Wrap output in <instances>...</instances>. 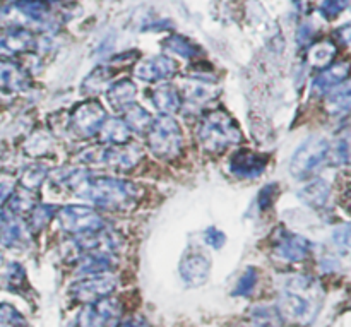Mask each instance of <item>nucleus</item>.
<instances>
[{"mask_svg": "<svg viewBox=\"0 0 351 327\" xmlns=\"http://www.w3.org/2000/svg\"><path fill=\"white\" fill-rule=\"evenodd\" d=\"M322 305L321 284L311 276L297 274L285 281L278 302L281 321L298 327L314 322Z\"/></svg>", "mask_w": 351, "mask_h": 327, "instance_id": "obj_1", "label": "nucleus"}, {"mask_svg": "<svg viewBox=\"0 0 351 327\" xmlns=\"http://www.w3.org/2000/svg\"><path fill=\"white\" fill-rule=\"evenodd\" d=\"M72 189L77 195L110 211L134 208L141 197V189L134 182L112 177H89L86 171H82Z\"/></svg>", "mask_w": 351, "mask_h": 327, "instance_id": "obj_2", "label": "nucleus"}, {"mask_svg": "<svg viewBox=\"0 0 351 327\" xmlns=\"http://www.w3.org/2000/svg\"><path fill=\"white\" fill-rule=\"evenodd\" d=\"M197 139L206 153H223L242 143L243 136L235 120L225 110H213L199 122Z\"/></svg>", "mask_w": 351, "mask_h": 327, "instance_id": "obj_3", "label": "nucleus"}, {"mask_svg": "<svg viewBox=\"0 0 351 327\" xmlns=\"http://www.w3.org/2000/svg\"><path fill=\"white\" fill-rule=\"evenodd\" d=\"M144 153L139 146L134 144H119V146H96L89 147L84 153L79 154L77 160L89 167H105L119 171H129L137 167L143 160Z\"/></svg>", "mask_w": 351, "mask_h": 327, "instance_id": "obj_4", "label": "nucleus"}, {"mask_svg": "<svg viewBox=\"0 0 351 327\" xmlns=\"http://www.w3.org/2000/svg\"><path fill=\"white\" fill-rule=\"evenodd\" d=\"M146 137L149 151L160 160H173L180 154L184 136L180 125L171 115H161L153 120Z\"/></svg>", "mask_w": 351, "mask_h": 327, "instance_id": "obj_5", "label": "nucleus"}, {"mask_svg": "<svg viewBox=\"0 0 351 327\" xmlns=\"http://www.w3.org/2000/svg\"><path fill=\"white\" fill-rule=\"evenodd\" d=\"M329 143L324 137H311L305 141L290 161V173L298 180L311 178L321 170L329 154Z\"/></svg>", "mask_w": 351, "mask_h": 327, "instance_id": "obj_6", "label": "nucleus"}, {"mask_svg": "<svg viewBox=\"0 0 351 327\" xmlns=\"http://www.w3.org/2000/svg\"><path fill=\"white\" fill-rule=\"evenodd\" d=\"M55 216L60 223V228L74 237L98 232L106 226L101 215L91 206H64Z\"/></svg>", "mask_w": 351, "mask_h": 327, "instance_id": "obj_7", "label": "nucleus"}, {"mask_svg": "<svg viewBox=\"0 0 351 327\" xmlns=\"http://www.w3.org/2000/svg\"><path fill=\"white\" fill-rule=\"evenodd\" d=\"M106 112L96 99H88L75 106L69 117V129L77 139H89L98 134L99 127L105 122Z\"/></svg>", "mask_w": 351, "mask_h": 327, "instance_id": "obj_8", "label": "nucleus"}, {"mask_svg": "<svg viewBox=\"0 0 351 327\" xmlns=\"http://www.w3.org/2000/svg\"><path fill=\"white\" fill-rule=\"evenodd\" d=\"M122 317V304L115 298L105 297L101 300L84 304L77 315V327H117Z\"/></svg>", "mask_w": 351, "mask_h": 327, "instance_id": "obj_9", "label": "nucleus"}, {"mask_svg": "<svg viewBox=\"0 0 351 327\" xmlns=\"http://www.w3.org/2000/svg\"><path fill=\"white\" fill-rule=\"evenodd\" d=\"M117 284L119 281L112 274H93L91 278H84L72 284L71 297L79 304H91V302L110 297L115 291Z\"/></svg>", "mask_w": 351, "mask_h": 327, "instance_id": "obj_10", "label": "nucleus"}, {"mask_svg": "<svg viewBox=\"0 0 351 327\" xmlns=\"http://www.w3.org/2000/svg\"><path fill=\"white\" fill-rule=\"evenodd\" d=\"M211 271V261L201 250L191 249L180 263V276L185 284L195 288L206 283Z\"/></svg>", "mask_w": 351, "mask_h": 327, "instance_id": "obj_11", "label": "nucleus"}, {"mask_svg": "<svg viewBox=\"0 0 351 327\" xmlns=\"http://www.w3.org/2000/svg\"><path fill=\"white\" fill-rule=\"evenodd\" d=\"M311 242L297 233L283 232L274 243V257L283 263H302L311 254Z\"/></svg>", "mask_w": 351, "mask_h": 327, "instance_id": "obj_12", "label": "nucleus"}, {"mask_svg": "<svg viewBox=\"0 0 351 327\" xmlns=\"http://www.w3.org/2000/svg\"><path fill=\"white\" fill-rule=\"evenodd\" d=\"M175 72H177V62L173 58L165 57V55H154V57H147L141 60L136 65L134 74L144 82H158L171 77Z\"/></svg>", "mask_w": 351, "mask_h": 327, "instance_id": "obj_13", "label": "nucleus"}, {"mask_svg": "<svg viewBox=\"0 0 351 327\" xmlns=\"http://www.w3.org/2000/svg\"><path fill=\"white\" fill-rule=\"evenodd\" d=\"M267 156L250 149H240L230 158V170L240 178H256L266 170Z\"/></svg>", "mask_w": 351, "mask_h": 327, "instance_id": "obj_14", "label": "nucleus"}, {"mask_svg": "<svg viewBox=\"0 0 351 327\" xmlns=\"http://www.w3.org/2000/svg\"><path fill=\"white\" fill-rule=\"evenodd\" d=\"M34 45V34L26 27H12L0 34V55L3 57H14L29 51Z\"/></svg>", "mask_w": 351, "mask_h": 327, "instance_id": "obj_15", "label": "nucleus"}, {"mask_svg": "<svg viewBox=\"0 0 351 327\" xmlns=\"http://www.w3.org/2000/svg\"><path fill=\"white\" fill-rule=\"evenodd\" d=\"M29 88V75L16 62L0 58V89L5 93H21Z\"/></svg>", "mask_w": 351, "mask_h": 327, "instance_id": "obj_16", "label": "nucleus"}, {"mask_svg": "<svg viewBox=\"0 0 351 327\" xmlns=\"http://www.w3.org/2000/svg\"><path fill=\"white\" fill-rule=\"evenodd\" d=\"M348 77V64L341 62V64L329 65V67L322 69L321 74L314 79L312 82V93L315 96H322L326 93L331 91L332 88H336L338 84H341L343 81H346Z\"/></svg>", "mask_w": 351, "mask_h": 327, "instance_id": "obj_17", "label": "nucleus"}, {"mask_svg": "<svg viewBox=\"0 0 351 327\" xmlns=\"http://www.w3.org/2000/svg\"><path fill=\"white\" fill-rule=\"evenodd\" d=\"M182 91H184V96L187 101L194 103V105H204V103L216 98L218 89L215 88V82L213 81H208L202 75H195V77L184 81Z\"/></svg>", "mask_w": 351, "mask_h": 327, "instance_id": "obj_18", "label": "nucleus"}, {"mask_svg": "<svg viewBox=\"0 0 351 327\" xmlns=\"http://www.w3.org/2000/svg\"><path fill=\"white\" fill-rule=\"evenodd\" d=\"M136 95V84L132 81H129V79H122V81L110 86L108 91H106V99H108L112 108H115L117 112H125L130 105H134Z\"/></svg>", "mask_w": 351, "mask_h": 327, "instance_id": "obj_19", "label": "nucleus"}, {"mask_svg": "<svg viewBox=\"0 0 351 327\" xmlns=\"http://www.w3.org/2000/svg\"><path fill=\"white\" fill-rule=\"evenodd\" d=\"M115 266L113 254L108 252H88L82 254L79 259L77 273L79 274H103L108 273Z\"/></svg>", "mask_w": 351, "mask_h": 327, "instance_id": "obj_20", "label": "nucleus"}, {"mask_svg": "<svg viewBox=\"0 0 351 327\" xmlns=\"http://www.w3.org/2000/svg\"><path fill=\"white\" fill-rule=\"evenodd\" d=\"M99 141L105 144H112V146H119V144H127L130 139V129L123 120L117 119H105L98 130Z\"/></svg>", "mask_w": 351, "mask_h": 327, "instance_id": "obj_21", "label": "nucleus"}, {"mask_svg": "<svg viewBox=\"0 0 351 327\" xmlns=\"http://www.w3.org/2000/svg\"><path fill=\"white\" fill-rule=\"evenodd\" d=\"M151 99H153L154 106H156L163 115H171V113H177L178 110L182 108L180 95H178V91L171 84L158 86L153 91Z\"/></svg>", "mask_w": 351, "mask_h": 327, "instance_id": "obj_22", "label": "nucleus"}, {"mask_svg": "<svg viewBox=\"0 0 351 327\" xmlns=\"http://www.w3.org/2000/svg\"><path fill=\"white\" fill-rule=\"evenodd\" d=\"M336 55H338V47H336L335 41L324 40L317 41V43H314L308 48L307 60L312 69H321L322 71V69L329 67L332 64Z\"/></svg>", "mask_w": 351, "mask_h": 327, "instance_id": "obj_23", "label": "nucleus"}, {"mask_svg": "<svg viewBox=\"0 0 351 327\" xmlns=\"http://www.w3.org/2000/svg\"><path fill=\"white\" fill-rule=\"evenodd\" d=\"M16 9L24 17L38 24H47L51 16L50 2H47V0H17Z\"/></svg>", "mask_w": 351, "mask_h": 327, "instance_id": "obj_24", "label": "nucleus"}, {"mask_svg": "<svg viewBox=\"0 0 351 327\" xmlns=\"http://www.w3.org/2000/svg\"><path fill=\"white\" fill-rule=\"evenodd\" d=\"M300 199L311 208H322L331 195V185L326 180H312L300 191Z\"/></svg>", "mask_w": 351, "mask_h": 327, "instance_id": "obj_25", "label": "nucleus"}, {"mask_svg": "<svg viewBox=\"0 0 351 327\" xmlns=\"http://www.w3.org/2000/svg\"><path fill=\"white\" fill-rule=\"evenodd\" d=\"M351 105V96H350V84L346 81H343L341 84H338L336 88L331 89L328 96V101H326V108L331 115L341 117L346 115L350 112Z\"/></svg>", "mask_w": 351, "mask_h": 327, "instance_id": "obj_26", "label": "nucleus"}, {"mask_svg": "<svg viewBox=\"0 0 351 327\" xmlns=\"http://www.w3.org/2000/svg\"><path fill=\"white\" fill-rule=\"evenodd\" d=\"M38 192L29 191L26 187H21L19 191H14L9 197V211L12 215H26L36 206Z\"/></svg>", "mask_w": 351, "mask_h": 327, "instance_id": "obj_27", "label": "nucleus"}, {"mask_svg": "<svg viewBox=\"0 0 351 327\" xmlns=\"http://www.w3.org/2000/svg\"><path fill=\"white\" fill-rule=\"evenodd\" d=\"M123 113H125V120H123V122L127 123L130 132L146 134L151 122H153V117H151L146 110L141 108L139 105H130Z\"/></svg>", "mask_w": 351, "mask_h": 327, "instance_id": "obj_28", "label": "nucleus"}, {"mask_svg": "<svg viewBox=\"0 0 351 327\" xmlns=\"http://www.w3.org/2000/svg\"><path fill=\"white\" fill-rule=\"evenodd\" d=\"M163 47L167 48L168 51L175 55H180L184 58H194L197 55H201V48L191 41L189 38L180 36V34H171L170 38H167L163 43Z\"/></svg>", "mask_w": 351, "mask_h": 327, "instance_id": "obj_29", "label": "nucleus"}, {"mask_svg": "<svg viewBox=\"0 0 351 327\" xmlns=\"http://www.w3.org/2000/svg\"><path fill=\"white\" fill-rule=\"evenodd\" d=\"M113 77V71L110 67H98L86 77L84 84H82V91L89 96H95L98 93L105 91L108 86V81Z\"/></svg>", "mask_w": 351, "mask_h": 327, "instance_id": "obj_30", "label": "nucleus"}, {"mask_svg": "<svg viewBox=\"0 0 351 327\" xmlns=\"http://www.w3.org/2000/svg\"><path fill=\"white\" fill-rule=\"evenodd\" d=\"M58 209L55 208L53 204H41V206H34L31 209V215H29V228L31 232L38 233L55 218Z\"/></svg>", "mask_w": 351, "mask_h": 327, "instance_id": "obj_31", "label": "nucleus"}, {"mask_svg": "<svg viewBox=\"0 0 351 327\" xmlns=\"http://www.w3.org/2000/svg\"><path fill=\"white\" fill-rule=\"evenodd\" d=\"M47 177V168L41 167V165H33L31 168H27L24 177L21 178V187H26L29 191H36L40 189L41 182Z\"/></svg>", "mask_w": 351, "mask_h": 327, "instance_id": "obj_32", "label": "nucleus"}, {"mask_svg": "<svg viewBox=\"0 0 351 327\" xmlns=\"http://www.w3.org/2000/svg\"><path fill=\"white\" fill-rule=\"evenodd\" d=\"M256 283H257L256 267H247V271L242 274L239 284H237L235 295L237 297H249V295L254 291V288H256Z\"/></svg>", "mask_w": 351, "mask_h": 327, "instance_id": "obj_33", "label": "nucleus"}, {"mask_svg": "<svg viewBox=\"0 0 351 327\" xmlns=\"http://www.w3.org/2000/svg\"><path fill=\"white\" fill-rule=\"evenodd\" d=\"M350 0H322L321 14L326 19H336L343 10L348 9Z\"/></svg>", "mask_w": 351, "mask_h": 327, "instance_id": "obj_34", "label": "nucleus"}, {"mask_svg": "<svg viewBox=\"0 0 351 327\" xmlns=\"http://www.w3.org/2000/svg\"><path fill=\"white\" fill-rule=\"evenodd\" d=\"M23 315L9 304H0V324H23Z\"/></svg>", "mask_w": 351, "mask_h": 327, "instance_id": "obj_35", "label": "nucleus"}, {"mask_svg": "<svg viewBox=\"0 0 351 327\" xmlns=\"http://www.w3.org/2000/svg\"><path fill=\"white\" fill-rule=\"evenodd\" d=\"M335 243L343 250V252H346V250H348V247H350V226L348 225H343L341 228L336 230Z\"/></svg>", "mask_w": 351, "mask_h": 327, "instance_id": "obj_36", "label": "nucleus"}, {"mask_svg": "<svg viewBox=\"0 0 351 327\" xmlns=\"http://www.w3.org/2000/svg\"><path fill=\"white\" fill-rule=\"evenodd\" d=\"M276 195V185H267L261 191L259 194V206L261 209H267L271 204H273V197Z\"/></svg>", "mask_w": 351, "mask_h": 327, "instance_id": "obj_37", "label": "nucleus"}, {"mask_svg": "<svg viewBox=\"0 0 351 327\" xmlns=\"http://www.w3.org/2000/svg\"><path fill=\"white\" fill-rule=\"evenodd\" d=\"M225 240H226L225 235H223L219 230L209 228L208 232H206V242H208L211 247H215V249H221Z\"/></svg>", "mask_w": 351, "mask_h": 327, "instance_id": "obj_38", "label": "nucleus"}, {"mask_svg": "<svg viewBox=\"0 0 351 327\" xmlns=\"http://www.w3.org/2000/svg\"><path fill=\"white\" fill-rule=\"evenodd\" d=\"M335 160L341 165L348 163V141L346 139H341L338 144H336Z\"/></svg>", "mask_w": 351, "mask_h": 327, "instance_id": "obj_39", "label": "nucleus"}, {"mask_svg": "<svg viewBox=\"0 0 351 327\" xmlns=\"http://www.w3.org/2000/svg\"><path fill=\"white\" fill-rule=\"evenodd\" d=\"M12 192H14V185L9 184V182H2V184H0V204L9 201Z\"/></svg>", "mask_w": 351, "mask_h": 327, "instance_id": "obj_40", "label": "nucleus"}, {"mask_svg": "<svg viewBox=\"0 0 351 327\" xmlns=\"http://www.w3.org/2000/svg\"><path fill=\"white\" fill-rule=\"evenodd\" d=\"M117 327H149V324L146 322V319L134 317V319H127V321H123L122 324H119Z\"/></svg>", "mask_w": 351, "mask_h": 327, "instance_id": "obj_41", "label": "nucleus"}, {"mask_svg": "<svg viewBox=\"0 0 351 327\" xmlns=\"http://www.w3.org/2000/svg\"><path fill=\"white\" fill-rule=\"evenodd\" d=\"M336 34H338V38H339V40H341L345 45L350 43V26L339 27V29L336 31Z\"/></svg>", "mask_w": 351, "mask_h": 327, "instance_id": "obj_42", "label": "nucleus"}, {"mask_svg": "<svg viewBox=\"0 0 351 327\" xmlns=\"http://www.w3.org/2000/svg\"><path fill=\"white\" fill-rule=\"evenodd\" d=\"M307 40H311V33H308L307 26H302L300 33H298V41H300V45H304L307 43Z\"/></svg>", "mask_w": 351, "mask_h": 327, "instance_id": "obj_43", "label": "nucleus"}, {"mask_svg": "<svg viewBox=\"0 0 351 327\" xmlns=\"http://www.w3.org/2000/svg\"><path fill=\"white\" fill-rule=\"evenodd\" d=\"M16 2H17V0H16Z\"/></svg>", "mask_w": 351, "mask_h": 327, "instance_id": "obj_44", "label": "nucleus"}]
</instances>
